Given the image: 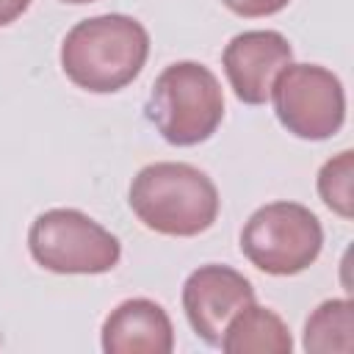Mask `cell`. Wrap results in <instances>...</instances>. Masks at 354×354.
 <instances>
[{
	"label": "cell",
	"mask_w": 354,
	"mask_h": 354,
	"mask_svg": "<svg viewBox=\"0 0 354 354\" xmlns=\"http://www.w3.org/2000/svg\"><path fill=\"white\" fill-rule=\"evenodd\" d=\"M149 55L147 28L127 14L77 22L61 41V69L83 91L113 94L133 83Z\"/></svg>",
	"instance_id": "1"
},
{
	"label": "cell",
	"mask_w": 354,
	"mask_h": 354,
	"mask_svg": "<svg viewBox=\"0 0 354 354\" xmlns=\"http://www.w3.org/2000/svg\"><path fill=\"white\" fill-rule=\"evenodd\" d=\"M127 202L147 230L171 238H194L210 230L221 205L216 183L180 160L144 166L130 183Z\"/></svg>",
	"instance_id": "2"
},
{
	"label": "cell",
	"mask_w": 354,
	"mask_h": 354,
	"mask_svg": "<svg viewBox=\"0 0 354 354\" xmlns=\"http://www.w3.org/2000/svg\"><path fill=\"white\" fill-rule=\"evenodd\" d=\"M147 119L174 147L207 141L224 119L218 77L199 61L169 64L149 88Z\"/></svg>",
	"instance_id": "3"
},
{
	"label": "cell",
	"mask_w": 354,
	"mask_h": 354,
	"mask_svg": "<svg viewBox=\"0 0 354 354\" xmlns=\"http://www.w3.org/2000/svg\"><path fill=\"white\" fill-rule=\"evenodd\" d=\"M324 246L318 216L299 202H268L241 230L243 257L274 277H293L310 268Z\"/></svg>",
	"instance_id": "4"
},
{
	"label": "cell",
	"mask_w": 354,
	"mask_h": 354,
	"mask_svg": "<svg viewBox=\"0 0 354 354\" xmlns=\"http://www.w3.org/2000/svg\"><path fill=\"white\" fill-rule=\"evenodd\" d=\"M28 249L53 274H105L122 257L119 238L75 207L39 213L28 230Z\"/></svg>",
	"instance_id": "5"
},
{
	"label": "cell",
	"mask_w": 354,
	"mask_h": 354,
	"mask_svg": "<svg viewBox=\"0 0 354 354\" xmlns=\"http://www.w3.org/2000/svg\"><path fill=\"white\" fill-rule=\"evenodd\" d=\"M279 124L304 141H326L346 122V91L340 77L318 64H288L271 83Z\"/></svg>",
	"instance_id": "6"
},
{
	"label": "cell",
	"mask_w": 354,
	"mask_h": 354,
	"mask_svg": "<svg viewBox=\"0 0 354 354\" xmlns=\"http://www.w3.org/2000/svg\"><path fill=\"white\" fill-rule=\"evenodd\" d=\"M249 301H254L252 282L230 266H218V263L199 266L196 271L188 274L183 285L185 318L196 332V337H202L207 346L221 343L227 321Z\"/></svg>",
	"instance_id": "7"
},
{
	"label": "cell",
	"mask_w": 354,
	"mask_h": 354,
	"mask_svg": "<svg viewBox=\"0 0 354 354\" xmlns=\"http://www.w3.org/2000/svg\"><path fill=\"white\" fill-rule=\"evenodd\" d=\"M293 61V47L279 30H243L224 47L221 64L235 97L246 105H263L274 77Z\"/></svg>",
	"instance_id": "8"
},
{
	"label": "cell",
	"mask_w": 354,
	"mask_h": 354,
	"mask_svg": "<svg viewBox=\"0 0 354 354\" xmlns=\"http://www.w3.org/2000/svg\"><path fill=\"white\" fill-rule=\"evenodd\" d=\"M171 348V318L152 299H127L116 304L102 324L105 354H169Z\"/></svg>",
	"instance_id": "9"
},
{
	"label": "cell",
	"mask_w": 354,
	"mask_h": 354,
	"mask_svg": "<svg viewBox=\"0 0 354 354\" xmlns=\"http://www.w3.org/2000/svg\"><path fill=\"white\" fill-rule=\"evenodd\" d=\"M218 348L224 354H290L293 337L274 310L249 301L227 321Z\"/></svg>",
	"instance_id": "10"
},
{
	"label": "cell",
	"mask_w": 354,
	"mask_h": 354,
	"mask_svg": "<svg viewBox=\"0 0 354 354\" xmlns=\"http://www.w3.org/2000/svg\"><path fill=\"white\" fill-rule=\"evenodd\" d=\"M304 351L310 354H348L354 351V304L351 299L321 301L304 324Z\"/></svg>",
	"instance_id": "11"
},
{
	"label": "cell",
	"mask_w": 354,
	"mask_h": 354,
	"mask_svg": "<svg viewBox=\"0 0 354 354\" xmlns=\"http://www.w3.org/2000/svg\"><path fill=\"white\" fill-rule=\"evenodd\" d=\"M351 183H354V152L351 149L337 152L318 171V196H321V202L332 213H337L340 218H346V221L354 216V191H351Z\"/></svg>",
	"instance_id": "12"
},
{
	"label": "cell",
	"mask_w": 354,
	"mask_h": 354,
	"mask_svg": "<svg viewBox=\"0 0 354 354\" xmlns=\"http://www.w3.org/2000/svg\"><path fill=\"white\" fill-rule=\"evenodd\" d=\"M232 14L238 17H271L277 11H282L290 0H221Z\"/></svg>",
	"instance_id": "13"
},
{
	"label": "cell",
	"mask_w": 354,
	"mask_h": 354,
	"mask_svg": "<svg viewBox=\"0 0 354 354\" xmlns=\"http://www.w3.org/2000/svg\"><path fill=\"white\" fill-rule=\"evenodd\" d=\"M28 6H30V0H0V28L19 19L28 11Z\"/></svg>",
	"instance_id": "14"
},
{
	"label": "cell",
	"mask_w": 354,
	"mask_h": 354,
	"mask_svg": "<svg viewBox=\"0 0 354 354\" xmlns=\"http://www.w3.org/2000/svg\"><path fill=\"white\" fill-rule=\"evenodd\" d=\"M61 3H69V6H86V3H97V0H61Z\"/></svg>",
	"instance_id": "15"
}]
</instances>
